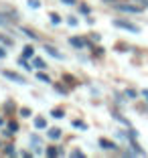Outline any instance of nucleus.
I'll use <instances>...</instances> for the list:
<instances>
[{
	"label": "nucleus",
	"mask_w": 148,
	"mask_h": 158,
	"mask_svg": "<svg viewBox=\"0 0 148 158\" xmlns=\"http://www.w3.org/2000/svg\"><path fill=\"white\" fill-rule=\"evenodd\" d=\"M45 154H47V156H51V158H55V156H63V150H59L57 146H49V148L45 150Z\"/></svg>",
	"instance_id": "6e6552de"
},
{
	"label": "nucleus",
	"mask_w": 148,
	"mask_h": 158,
	"mask_svg": "<svg viewBox=\"0 0 148 158\" xmlns=\"http://www.w3.org/2000/svg\"><path fill=\"white\" fill-rule=\"evenodd\" d=\"M19 63H20V67H23V69H27V71H31V69H32V65H31V63H27V61H24V57L19 61Z\"/></svg>",
	"instance_id": "5701e85b"
},
{
	"label": "nucleus",
	"mask_w": 148,
	"mask_h": 158,
	"mask_svg": "<svg viewBox=\"0 0 148 158\" xmlns=\"http://www.w3.org/2000/svg\"><path fill=\"white\" fill-rule=\"evenodd\" d=\"M47 136H49V138L51 140H61V136H63V132L59 130V128H49V130H47Z\"/></svg>",
	"instance_id": "0eeeda50"
},
{
	"label": "nucleus",
	"mask_w": 148,
	"mask_h": 158,
	"mask_svg": "<svg viewBox=\"0 0 148 158\" xmlns=\"http://www.w3.org/2000/svg\"><path fill=\"white\" fill-rule=\"evenodd\" d=\"M55 89H57L59 93H63V95H67V89H65V87H61V85H55Z\"/></svg>",
	"instance_id": "7c9ffc66"
},
{
	"label": "nucleus",
	"mask_w": 148,
	"mask_h": 158,
	"mask_svg": "<svg viewBox=\"0 0 148 158\" xmlns=\"http://www.w3.org/2000/svg\"><path fill=\"white\" fill-rule=\"evenodd\" d=\"M79 12H83V14H89V6H87V4H79Z\"/></svg>",
	"instance_id": "cd10ccee"
},
{
	"label": "nucleus",
	"mask_w": 148,
	"mask_h": 158,
	"mask_svg": "<svg viewBox=\"0 0 148 158\" xmlns=\"http://www.w3.org/2000/svg\"><path fill=\"white\" fill-rule=\"evenodd\" d=\"M71 156H73V158H83L85 154L81 152V150H73V152H71Z\"/></svg>",
	"instance_id": "bb28decb"
},
{
	"label": "nucleus",
	"mask_w": 148,
	"mask_h": 158,
	"mask_svg": "<svg viewBox=\"0 0 148 158\" xmlns=\"http://www.w3.org/2000/svg\"><path fill=\"white\" fill-rule=\"evenodd\" d=\"M23 57L24 59H32V57H35V47L32 45H24L23 47Z\"/></svg>",
	"instance_id": "1a4fd4ad"
},
{
	"label": "nucleus",
	"mask_w": 148,
	"mask_h": 158,
	"mask_svg": "<svg viewBox=\"0 0 148 158\" xmlns=\"http://www.w3.org/2000/svg\"><path fill=\"white\" fill-rule=\"evenodd\" d=\"M35 128H37V130H47V120L45 118H35Z\"/></svg>",
	"instance_id": "9d476101"
},
{
	"label": "nucleus",
	"mask_w": 148,
	"mask_h": 158,
	"mask_svg": "<svg viewBox=\"0 0 148 158\" xmlns=\"http://www.w3.org/2000/svg\"><path fill=\"white\" fill-rule=\"evenodd\" d=\"M104 53H106V49H104V47H93V55H97V57H102Z\"/></svg>",
	"instance_id": "b1692460"
},
{
	"label": "nucleus",
	"mask_w": 148,
	"mask_h": 158,
	"mask_svg": "<svg viewBox=\"0 0 148 158\" xmlns=\"http://www.w3.org/2000/svg\"><path fill=\"white\" fill-rule=\"evenodd\" d=\"M69 43H71V47H75V49H83V47H91V43H89L87 39H83V37H71V39H69Z\"/></svg>",
	"instance_id": "20e7f679"
},
{
	"label": "nucleus",
	"mask_w": 148,
	"mask_h": 158,
	"mask_svg": "<svg viewBox=\"0 0 148 158\" xmlns=\"http://www.w3.org/2000/svg\"><path fill=\"white\" fill-rule=\"evenodd\" d=\"M4 57H6V51L2 49V47H0V59H4Z\"/></svg>",
	"instance_id": "473e14b6"
},
{
	"label": "nucleus",
	"mask_w": 148,
	"mask_h": 158,
	"mask_svg": "<svg viewBox=\"0 0 148 158\" xmlns=\"http://www.w3.org/2000/svg\"><path fill=\"white\" fill-rule=\"evenodd\" d=\"M45 51L49 53V55H51L53 59H57V61H61V59H63V53H59V51H57V49H55L53 45H47V43H45Z\"/></svg>",
	"instance_id": "423d86ee"
},
{
	"label": "nucleus",
	"mask_w": 148,
	"mask_h": 158,
	"mask_svg": "<svg viewBox=\"0 0 148 158\" xmlns=\"http://www.w3.org/2000/svg\"><path fill=\"white\" fill-rule=\"evenodd\" d=\"M71 126L77 128V130H87V124H85L83 120H73V122H71Z\"/></svg>",
	"instance_id": "ddd939ff"
},
{
	"label": "nucleus",
	"mask_w": 148,
	"mask_h": 158,
	"mask_svg": "<svg viewBox=\"0 0 148 158\" xmlns=\"http://www.w3.org/2000/svg\"><path fill=\"white\" fill-rule=\"evenodd\" d=\"M99 146H102L104 150H108V152L118 150V144H116V142H112V140H108V138H99Z\"/></svg>",
	"instance_id": "39448f33"
},
{
	"label": "nucleus",
	"mask_w": 148,
	"mask_h": 158,
	"mask_svg": "<svg viewBox=\"0 0 148 158\" xmlns=\"http://www.w3.org/2000/svg\"><path fill=\"white\" fill-rule=\"evenodd\" d=\"M19 114H20V116H23V118H31V116H32L31 107H20V110H19Z\"/></svg>",
	"instance_id": "aec40b11"
},
{
	"label": "nucleus",
	"mask_w": 148,
	"mask_h": 158,
	"mask_svg": "<svg viewBox=\"0 0 148 158\" xmlns=\"http://www.w3.org/2000/svg\"><path fill=\"white\" fill-rule=\"evenodd\" d=\"M61 20H63V19H61L59 14H55V12H51V23H53V24H61Z\"/></svg>",
	"instance_id": "412c9836"
},
{
	"label": "nucleus",
	"mask_w": 148,
	"mask_h": 158,
	"mask_svg": "<svg viewBox=\"0 0 148 158\" xmlns=\"http://www.w3.org/2000/svg\"><path fill=\"white\" fill-rule=\"evenodd\" d=\"M114 27L124 28V31H130V33H134V35L140 33V27H138V24L130 23V20H124V19H116V20H114Z\"/></svg>",
	"instance_id": "f257e3e1"
},
{
	"label": "nucleus",
	"mask_w": 148,
	"mask_h": 158,
	"mask_svg": "<svg viewBox=\"0 0 148 158\" xmlns=\"http://www.w3.org/2000/svg\"><path fill=\"white\" fill-rule=\"evenodd\" d=\"M63 116H65V112L61 110V107H55V110H51V118H55V120H61Z\"/></svg>",
	"instance_id": "4468645a"
},
{
	"label": "nucleus",
	"mask_w": 148,
	"mask_h": 158,
	"mask_svg": "<svg viewBox=\"0 0 148 158\" xmlns=\"http://www.w3.org/2000/svg\"><path fill=\"white\" fill-rule=\"evenodd\" d=\"M37 79H39V81H43V83H53L51 77H49L47 73H43V71H39V73H37Z\"/></svg>",
	"instance_id": "f3484780"
},
{
	"label": "nucleus",
	"mask_w": 148,
	"mask_h": 158,
	"mask_svg": "<svg viewBox=\"0 0 148 158\" xmlns=\"http://www.w3.org/2000/svg\"><path fill=\"white\" fill-rule=\"evenodd\" d=\"M112 118H114V120H118L120 124H124V126H128V128H130V122L126 120V118H122V116H120L118 112H112Z\"/></svg>",
	"instance_id": "2eb2a0df"
},
{
	"label": "nucleus",
	"mask_w": 148,
	"mask_h": 158,
	"mask_svg": "<svg viewBox=\"0 0 148 158\" xmlns=\"http://www.w3.org/2000/svg\"><path fill=\"white\" fill-rule=\"evenodd\" d=\"M104 2H110V4H112V2H116V0H104Z\"/></svg>",
	"instance_id": "e433bc0d"
},
{
	"label": "nucleus",
	"mask_w": 148,
	"mask_h": 158,
	"mask_svg": "<svg viewBox=\"0 0 148 158\" xmlns=\"http://www.w3.org/2000/svg\"><path fill=\"white\" fill-rule=\"evenodd\" d=\"M20 31H23V33L27 35V37H31L32 41H37V39H39V35L35 33V31H31V28H27V27H23V28H20Z\"/></svg>",
	"instance_id": "dca6fc26"
},
{
	"label": "nucleus",
	"mask_w": 148,
	"mask_h": 158,
	"mask_svg": "<svg viewBox=\"0 0 148 158\" xmlns=\"http://www.w3.org/2000/svg\"><path fill=\"white\" fill-rule=\"evenodd\" d=\"M0 43H2V45H6V47H12L14 45V39L6 37V35H0Z\"/></svg>",
	"instance_id": "a211bd4d"
},
{
	"label": "nucleus",
	"mask_w": 148,
	"mask_h": 158,
	"mask_svg": "<svg viewBox=\"0 0 148 158\" xmlns=\"http://www.w3.org/2000/svg\"><path fill=\"white\" fill-rule=\"evenodd\" d=\"M0 126H4V118H0Z\"/></svg>",
	"instance_id": "c9c22d12"
},
{
	"label": "nucleus",
	"mask_w": 148,
	"mask_h": 158,
	"mask_svg": "<svg viewBox=\"0 0 148 158\" xmlns=\"http://www.w3.org/2000/svg\"><path fill=\"white\" fill-rule=\"evenodd\" d=\"M6 128H8V130L12 132V134H16V132H19V124H16L14 120H10L8 124H6Z\"/></svg>",
	"instance_id": "6ab92c4d"
},
{
	"label": "nucleus",
	"mask_w": 148,
	"mask_h": 158,
	"mask_svg": "<svg viewBox=\"0 0 148 158\" xmlns=\"http://www.w3.org/2000/svg\"><path fill=\"white\" fill-rule=\"evenodd\" d=\"M2 152H4L6 156H16V154H19V152H16V148H14V144H6L4 148H2Z\"/></svg>",
	"instance_id": "9b49d317"
},
{
	"label": "nucleus",
	"mask_w": 148,
	"mask_h": 158,
	"mask_svg": "<svg viewBox=\"0 0 148 158\" xmlns=\"http://www.w3.org/2000/svg\"><path fill=\"white\" fill-rule=\"evenodd\" d=\"M4 110H6V112H12V110H14V103L12 102H6L4 103Z\"/></svg>",
	"instance_id": "c85d7f7f"
},
{
	"label": "nucleus",
	"mask_w": 148,
	"mask_h": 158,
	"mask_svg": "<svg viewBox=\"0 0 148 158\" xmlns=\"http://www.w3.org/2000/svg\"><path fill=\"white\" fill-rule=\"evenodd\" d=\"M32 67H37V69L43 71V69H47V63L41 59V57H35V59H32Z\"/></svg>",
	"instance_id": "f8f14e48"
},
{
	"label": "nucleus",
	"mask_w": 148,
	"mask_h": 158,
	"mask_svg": "<svg viewBox=\"0 0 148 158\" xmlns=\"http://www.w3.org/2000/svg\"><path fill=\"white\" fill-rule=\"evenodd\" d=\"M124 95H126V98H130V99H136V95H138V93H136L134 89H126Z\"/></svg>",
	"instance_id": "a878e982"
},
{
	"label": "nucleus",
	"mask_w": 148,
	"mask_h": 158,
	"mask_svg": "<svg viewBox=\"0 0 148 158\" xmlns=\"http://www.w3.org/2000/svg\"><path fill=\"white\" fill-rule=\"evenodd\" d=\"M142 95H144V99L148 102V89H144V91H142Z\"/></svg>",
	"instance_id": "72a5a7b5"
},
{
	"label": "nucleus",
	"mask_w": 148,
	"mask_h": 158,
	"mask_svg": "<svg viewBox=\"0 0 148 158\" xmlns=\"http://www.w3.org/2000/svg\"><path fill=\"white\" fill-rule=\"evenodd\" d=\"M140 4H144V6H148V0H138Z\"/></svg>",
	"instance_id": "f704fd0d"
},
{
	"label": "nucleus",
	"mask_w": 148,
	"mask_h": 158,
	"mask_svg": "<svg viewBox=\"0 0 148 158\" xmlns=\"http://www.w3.org/2000/svg\"><path fill=\"white\" fill-rule=\"evenodd\" d=\"M2 75H4L8 81H14V83H20V85H27V77H24V75H20V73H16V71L4 69V71H2Z\"/></svg>",
	"instance_id": "f03ea898"
},
{
	"label": "nucleus",
	"mask_w": 148,
	"mask_h": 158,
	"mask_svg": "<svg viewBox=\"0 0 148 158\" xmlns=\"http://www.w3.org/2000/svg\"><path fill=\"white\" fill-rule=\"evenodd\" d=\"M27 4L31 6V8H41V2H39V0H27Z\"/></svg>",
	"instance_id": "393cba45"
},
{
	"label": "nucleus",
	"mask_w": 148,
	"mask_h": 158,
	"mask_svg": "<svg viewBox=\"0 0 148 158\" xmlns=\"http://www.w3.org/2000/svg\"><path fill=\"white\" fill-rule=\"evenodd\" d=\"M2 134H4V136H6V138H12V136H14V134H12V132H10V130H8V128H6V130H4V132H2Z\"/></svg>",
	"instance_id": "2f4dec72"
},
{
	"label": "nucleus",
	"mask_w": 148,
	"mask_h": 158,
	"mask_svg": "<svg viewBox=\"0 0 148 158\" xmlns=\"http://www.w3.org/2000/svg\"><path fill=\"white\" fill-rule=\"evenodd\" d=\"M61 2L67 4V6H75V4H77V0H61Z\"/></svg>",
	"instance_id": "c756f323"
},
{
	"label": "nucleus",
	"mask_w": 148,
	"mask_h": 158,
	"mask_svg": "<svg viewBox=\"0 0 148 158\" xmlns=\"http://www.w3.org/2000/svg\"><path fill=\"white\" fill-rule=\"evenodd\" d=\"M0 148H2V140H0Z\"/></svg>",
	"instance_id": "4c0bfd02"
},
{
	"label": "nucleus",
	"mask_w": 148,
	"mask_h": 158,
	"mask_svg": "<svg viewBox=\"0 0 148 158\" xmlns=\"http://www.w3.org/2000/svg\"><path fill=\"white\" fill-rule=\"evenodd\" d=\"M67 24H69V27H77L79 20L75 19V16H67Z\"/></svg>",
	"instance_id": "4be33fe9"
},
{
	"label": "nucleus",
	"mask_w": 148,
	"mask_h": 158,
	"mask_svg": "<svg viewBox=\"0 0 148 158\" xmlns=\"http://www.w3.org/2000/svg\"><path fill=\"white\" fill-rule=\"evenodd\" d=\"M118 10L122 12H128V14H140L142 12V6H136V4H114Z\"/></svg>",
	"instance_id": "7ed1b4c3"
}]
</instances>
